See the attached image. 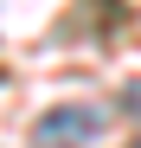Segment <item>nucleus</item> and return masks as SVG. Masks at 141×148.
<instances>
[{
  "instance_id": "obj_1",
  "label": "nucleus",
  "mask_w": 141,
  "mask_h": 148,
  "mask_svg": "<svg viewBox=\"0 0 141 148\" xmlns=\"http://www.w3.org/2000/svg\"><path fill=\"white\" fill-rule=\"evenodd\" d=\"M103 135V116L90 110V103H64L39 122V148H83V142H96Z\"/></svg>"
}]
</instances>
